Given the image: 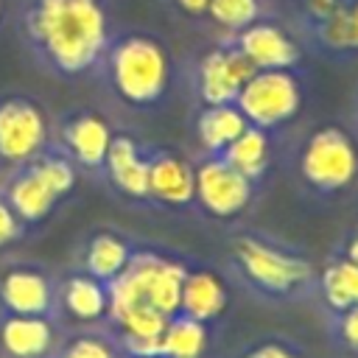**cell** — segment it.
<instances>
[{
    "mask_svg": "<svg viewBox=\"0 0 358 358\" xmlns=\"http://www.w3.org/2000/svg\"><path fill=\"white\" fill-rule=\"evenodd\" d=\"M8 207L14 210V215L28 227V224H42L53 207L59 204L56 193L31 171V168H20L14 173V179L6 185V196Z\"/></svg>",
    "mask_w": 358,
    "mask_h": 358,
    "instance_id": "ffe728a7",
    "label": "cell"
},
{
    "mask_svg": "<svg viewBox=\"0 0 358 358\" xmlns=\"http://www.w3.org/2000/svg\"><path fill=\"white\" fill-rule=\"evenodd\" d=\"M232 358H313V355L294 336H285V333H263V336H255V338L243 341L232 352Z\"/></svg>",
    "mask_w": 358,
    "mask_h": 358,
    "instance_id": "484cf974",
    "label": "cell"
},
{
    "mask_svg": "<svg viewBox=\"0 0 358 358\" xmlns=\"http://www.w3.org/2000/svg\"><path fill=\"white\" fill-rule=\"evenodd\" d=\"M296 176L313 196H336L358 182V140L341 123L313 126L296 148Z\"/></svg>",
    "mask_w": 358,
    "mask_h": 358,
    "instance_id": "5b68a950",
    "label": "cell"
},
{
    "mask_svg": "<svg viewBox=\"0 0 358 358\" xmlns=\"http://www.w3.org/2000/svg\"><path fill=\"white\" fill-rule=\"evenodd\" d=\"M112 137H115V131H112L109 120L103 115L92 112V109L73 112L62 123V143H64L67 157L76 165L87 168V171H101L103 168Z\"/></svg>",
    "mask_w": 358,
    "mask_h": 358,
    "instance_id": "2e32d148",
    "label": "cell"
},
{
    "mask_svg": "<svg viewBox=\"0 0 358 358\" xmlns=\"http://www.w3.org/2000/svg\"><path fill=\"white\" fill-rule=\"evenodd\" d=\"M0 17H3V0H0Z\"/></svg>",
    "mask_w": 358,
    "mask_h": 358,
    "instance_id": "e575fe53",
    "label": "cell"
},
{
    "mask_svg": "<svg viewBox=\"0 0 358 358\" xmlns=\"http://www.w3.org/2000/svg\"><path fill=\"white\" fill-rule=\"evenodd\" d=\"M103 171L120 196L131 201H148V148H143L140 140L131 134H115L103 159Z\"/></svg>",
    "mask_w": 358,
    "mask_h": 358,
    "instance_id": "e0dca14e",
    "label": "cell"
},
{
    "mask_svg": "<svg viewBox=\"0 0 358 358\" xmlns=\"http://www.w3.org/2000/svg\"><path fill=\"white\" fill-rule=\"evenodd\" d=\"M207 17L227 34H238L260 17V0H210Z\"/></svg>",
    "mask_w": 358,
    "mask_h": 358,
    "instance_id": "f1b7e54d",
    "label": "cell"
},
{
    "mask_svg": "<svg viewBox=\"0 0 358 358\" xmlns=\"http://www.w3.org/2000/svg\"><path fill=\"white\" fill-rule=\"evenodd\" d=\"M213 344H215V333L207 324H201L185 313H176L162 330L159 355H165V358H210Z\"/></svg>",
    "mask_w": 358,
    "mask_h": 358,
    "instance_id": "cb8c5ba5",
    "label": "cell"
},
{
    "mask_svg": "<svg viewBox=\"0 0 358 358\" xmlns=\"http://www.w3.org/2000/svg\"><path fill=\"white\" fill-rule=\"evenodd\" d=\"M333 252H338L341 257H347L350 263L358 266V224H355L352 229H347V232L338 238V243L333 246Z\"/></svg>",
    "mask_w": 358,
    "mask_h": 358,
    "instance_id": "1f68e13d",
    "label": "cell"
},
{
    "mask_svg": "<svg viewBox=\"0 0 358 358\" xmlns=\"http://www.w3.org/2000/svg\"><path fill=\"white\" fill-rule=\"evenodd\" d=\"M305 101V84L296 70H255L241 87L235 106L249 126L274 131L291 123Z\"/></svg>",
    "mask_w": 358,
    "mask_h": 358,
    "instance_id": "8992f818",
    "label": "cell"
},
{
    "mask_svg": "<svg viewBox=\"0 0 358 358\" xmlns=\"http://www.w3.org/2000/svg\"><path fill=\"white\" fill-rule=\"evenodd\" d=\"M308 39L327 56L344 59L358 53V0H347L330 20L305 31Z\"/></svg>",
    "mask_w": 358,
    "mask_h": 358,
    "instance_id": "603a6c76",
    "label": "cell"
},
{
    "mask_svg": "<svg viewBox=\"0 0 358 358\" xmlns=\"http://www.w3.org/2000/svg\"><path fill=\"white\" fill-rule=\"evenodd\" d=\"M56 322L64 330L106 327L109 322V285L76 268L56 280Z\"/></svg>",
    "mask_w": 358,
    "mask_h": 358,
    "instance_id": "8fae6325",
    "label": "cell"
},
{
    "mask_svg": "<svg viewBox=\"0 0 358 358\" xmlns=\"http://www.w3.org/2000/svg\"><path fill=\"white\" fill-rule=\"evenodd\" d=\"M347 0H299V11H302V28H316L324 20H330Z\"/></svg>",
    "mask_w": 358,
    "mask_h": 358,
    "instance_id": "f546056e",
    "label": "cell"
},
{
    "mask_svg": "<svg viewBox=\"0 0 358 358\" xmlns=\"http://www.w3.org/2000/svg\"><path fill=\"white\" fill-rule=\"evenodd\" d=\"M224 274L260 305L291 308L310 302L316 260L299 243L263 229H235L227 238Z\"/></svg>",
    "mask_w": 358,
    "mask_h": 358,
    "instance_id": "6da1fadb",
    "label": "cell"
},
{
    "mask_svg": "<svg viewBox=\"0 0 358 358\" xmlns=\"http://www.w3.org/2000/svg\"><path fill=\"white\" fill-rule=\"evenodd\" d=\"M221 157L241 171L249 182L260 185L271 168V131L257 129V126H246L224 151Z\"/></svg>",
    "mask_w": 358,
    "mask_h": 358,
    "instance_id": "7402d4cb",
    "label": "cell"
},
{
    "mask_svg": "<svg viewBox=\"0 0 358 358\" xmlns=\"http://www.w3.org/2000/svg\"><path fill=\"white\" fill-rule=\"evenodd\" d=\"M187 263L190 257L185 255L137 246L123 274L109 282V316L134 305L154 308L168 319L176 316Z\"/></svg>",
    "mask_w": 358,
    "mask_h": 358,
    "instance_id": "277c9868",
    "label": "cell"
},
{
    "mask_svg": "<svg viewBox=\"0 0 358 358\" xmlns=\"http://www.w3.org/2000/svg\"><path fill=\"white\" fill-rule=\"evenodd\" d=\"M25 168H31L53 193H56V199H64L73 187H76V162L67 157V154H39L31 165H25Z\"/></svg>",
    "mask_w": 358,
    "mask_h": 358,
    "instance_id": "4316f807",
    "label": "cell"
},
{
    "mask_svg": "<svg viewBox=\"0 0 358 358\" xmlns=\"http://www.w3.org/2000/svg\"><path fill=\"white\" fill-rule=\"evenodd\" d=\"M50 123L45 109L25 95L0 98V165L25 168L48 145Z\"/></svg>",
    "mask_w": 358,
    "mask_h": 358,
    "instance_id": "ba28073f",
    "label": "cell"
},
{
    "mask_svg": "<svg viewBox=\"0 0 358 358\" xmlns=\"http://www.w3.org/2000/svg\"><path fill=\"white\" fill-rule=\"evenodd\" d=\"M310 299L322 308L324 316L358 305V266L341 257L338 252H330L316 266V282Z\"/></svg>",
    "mask_w": 358,
    "mask_h": 358,
    "instance_id": "ac0fdd59",
    "label": "cell"
},
{
    "mask_svg": "<svg viewBox=\"0 0 358 358\" xmlns=\"http://www.w3.org/2000/svg\"><path fill=\"white\" fill-rule=\"evenodd\" d=\"M324 336L336 355L358 358V305L324 316Z\"/></svg>",
    "mask_w": 358,
    "mask_h": 358,
    "instance_id": "83f0119b",
    "label": "cell"
},
{
    "mask_svg": "<svg viewBox=\"0 0 358 358\" xmlns=\"http://www.w3.org/2000/svg\"><path fill=\"white\" fill-rule=\"evenodd\" d=\"M193 207L218 224L238 221L255 201V182H249L241 171H235L221 154H201L193 162Z\"/></svg>",
    "mask_w": 358,
    "mask_h": 358,
    "instance_id": "52a82bcc",
    "label": "cell"
},
{
    "mask_svg": "<svg viewBox=\"0 0 358 358\" xmlns=\"http://www.w3.org/2000/svg\"><path fill=\"white\" fill-rule=\"evenodd\" d=\"M0 310L56 319V277L36 263H11L0 271Z\"/></svg>",
    "mask_w": 358,
    "mask_h": 358,
    "instance_id": "7c38bea8",
    "label": "cell"
},
{
    "mask_svg": "<svg viewBox=\"0 0 358 358\" xmlns=\"http://www.w3.org/2000/svg\"><path fill=\"white\" fill-rule=\"evenodd\" d=\"M193 162L176 148H148V201L168 210L193 207Z\"/></svg>",
    "mask_w": 358,
    "mask_h": 358,
    "instance_id": "9a60e30c",
    "label": "cell"
},
{
    "mask_svg": "<svg viewBox=\"0 0 358 358\" xmlns=\"http://www.w3.org/2000/svg\"><path fill=\"white\" fill-rule=\"evenodd\" d=\"M25 36L62 76L92 70L109 48V14L103 0H31Z\"/></svg>",
    "mask_w": 358,
    "mask_h": 358,
    "instance_id": "7a4b0ae2",
    "label": "cell"
},
{
    "mask_svg": "<svg viewBox=\"0 0 358 358\" xmlns=\"http://www.w3.org/2000/svg\"><path fill=\"white\" fill-rule=\"evenodd\" d=\"M249 120L235 103H201L196 115V140L204 154H221L243 129Z\"/></svg>",
    "mask_w": 358,
    "mask_h": 358,
    "instance_id": "44dd1931",
    "label": "cell"
},
{
    "mask_svg": "<svg viewBox=\"0 0 358 358\" xmlns=\"http://www.w3.org/2000/svg\"><path fill=\"white\" fill-rule=\"evenodd\" d=\"M355 109H358V106H355Z\"/></svg>",
    "mask_w": 358,
    "mask_h": 358,
    "instance_id": "d590c367",
    "label": "cell"
},
{
    "mask_svg": "<svg viewBox=\"0 0 358 358\" xmlns=\"http://www.w3.org/2000/svg\"><path fill=\"white\" fill-rule=\"evenodd\" d=\"M103 62L109 87L126 106L154 109L168 98L173 84V56L159 36L131 31L109 39Z\"/></svg>",
    "mask_w": 358,
    "mask_h": 358,
    "instance_id": "3957f363",
    "label": "cell"
},
{
    "mask_svg": "<svg viewBox=\"0 0 358 358\" xmlns=\"http://www.w3.org/2000/svg\"><path fill=\"white\" fill-rule=\"evenodd\" d=\"M171 3L187 20H201V17H207V8H210V0H171Z\"/></svg>",
    "mask_w": 358,
    "mask_h": 358,
    "instance_id": "d6a6232c",
    "label": "cell"
},
{
    "mask_svg": "<svg viewBox=\"0 0 358 358\" xmlns=\"http://www.w3.org/2000/svg\"><path fill=\"white\" fill-rule=\"evenodd\" d=\"M255 73V64L232 39L213 45L196 64V95L201 103H235L241 87Z\"/></svg>",
    "mask_w": 358,
    "mask_h": 358,
    "instance_id": "30bf717a",
    "label": "cell"
},
{
    "mask_svg": "<svg viewBox=\"0 0 358 358\" xmlns=\"http://www.w3.org/2000/svg\"><path fill=\"white\" fill-rule=\"evenodd\" d=\"M64 327L53 316L0 310V358H53Z\"/></svg>",
    "mask_w": 358,
    "mask_h": 358,
    "instance_id": "5bb4252c",
    "label": "cell"
},
{
    "mask_svg": "<svg viewBox=\"0 0 358 358\" xmlns=\"http://www.w3.org/2000/svg\"><path fill=\"white\" fill-rule=\"evenodd\" d=\"M179 313L207 324L215 336L232 313V282L227 280L224 268L201 260H190L182 282Z\"/></svg>",
    "mask_w": 358,
    "mask_h": 358,
    "instance_id": "9c48e42d",
    "label": "cell"
},
{
    "mask_svg": "<svg viewBox=\"0 0 358 358\" xmlns=\"http://www.w3.org/2000/svg\"><path fill=\"white\" fill-rule=\"evenodd\" d=\"M143 358H165V355H143Z\"/></svg>",
    "mask_w": 358,
    "mask_h": 358,
    "instance_id": "836d02e7",
    "label": "cell"
},
{
    "mask_svg": "<svg viewBox=\"0 0 358 358\" xmlns=\"http://www.w3.org/2000/svg\"><path fill=\"white\" fill-rule=\"evenodd\" d=\"M25 235V224L14 215V210L8 207V201L0 196V249L11 246L14 241H20Z\"/></svg>",
    "mask_w": 358,
    "mask_h": 358,
    "instance_id": "4dcf8cb0",
    "label": "cell"
},
{
    "mask_svg": "<svg viewBox=\"0 0 358 358\" xmlns=\"http://www.w3.org/2000/svg\"><path fill=\"white\" fill-rule=\"evenodd\" d=\"M134 249L137 246H134V241L129 235H123L117 229H98L81 246L78 268L109 285L112 280H117L123 274V268L129 266Z\"/></svg>",
    "mask_w": 358,
    "mask_h": 358,
    "instance_id": "d6986e66",
    "label": "cell"
},
{
    "mask_svg": "<svg viewBox=\"0 0 358 358\" xmlns=\"http://www.w3.org/2000/svg\"><path fill=\"white\" fill-rule=\"evenodd\" d=\"M53 358H126L109 327L64 330Z\"/></svg>",
    "mask_w": 358,
    "mask_h": 358,
    "instance_id": "d4e9b609",
    "label": "cell"
},
{
    "mask_svg": "<svg viewBox=\"0 0 358 358\" xmlns=\"http://www.w3.org/2000/svg\"><path fill=\"white\" fill-rule=\"evenodd\" d=\"M229 39L255 64V70H294L302 59V45L294 34L268 17H257Z\"/></svg>",
    "mask_w": 358,
    "mask_h": 358,
    "instance_id": "4fadbf2b",
    "label": "cell"
}]
</instances>
